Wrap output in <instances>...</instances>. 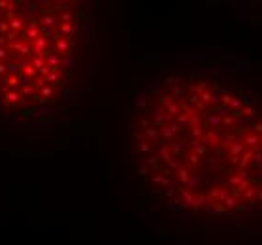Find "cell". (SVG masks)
<instances>
[{"label":"cell","instance_id":"cell-5","mask_svg":"<svg viewBox=\"0 0 262 245\" xmlns=\"http://www.w3.org/2000/svg\"><path fill=\"white\" fill-rule=\"evenodd\" d=\"M8 74H9V78H17V75L21 74V68H19L15 62H12V64H8Z\"/></svg>","mask_w":262,"mask_h":245},{"label":"cell","instance_id":"cell-23","mask_svg":"<svg viewBox=\"0 0 262 245\" xmlns=\"http://www.w3.org/2000/svg\"><path fill=\"white\" fill-rule=\"evenodd\" d=\"M0 19H2V13H0Z\"/></svg>","mask_w":262,"mask_h":245},{"label":"cell","instance_id":"cell-1","mask_svg":"<svg viewBox=\"0 0 262 245\" xmlns=\"http://www.w3.org/2000/svg\"><path fill=\"white\" fill-rule=\"evenodd\" d=\"M12 49H13V51H19L21 55H30L32 45H28V43H25V42H13V43H12Z\"/></svg>","mask_w":262,"mask_h":245},{"label":"cell","instance_id":"cell-10","mask_svg":"<svg viewBox=\"0 0 262 245\" xmlns=\"http://www.w3.org/2000/svg\"><path fill=\"white\" fill-rule=\"evenodd\" d=\"M44 25H45V28H47V27H53V25H55V19L51 17V15H45V17H44Z\"/></svg>","mask_w":262,"mask_h":245},{"label":"cell","instance_id":"cell-11","mask_svg":"<svg viewBox=\"0 0 262 245\" xmlns=\"http://www.w3.org/2000/svg\"><path fill=\"white\" fill-rule=\"evenodd\" d=\"M62 32H68V34H74V27L68 23H62Z\"/></svg>","mask_w":262,"mask_h":245},{"label":"cell","instance_id":"cell-6","mask_svg":"<svg viewBox=\"0 0 262 245\" xmlns=\"http://www.w3.org/2000/svg\"><path fill=\"white\" fill-rule=\"evenodd\" d=\"M32 66H34V68H38V72H40L42 68H45V60H44L42 57H36V59L32 60Z\"/></svg>","mask_w":262,"mask_h":245},{"label":"cell","instance_id":"cell-18","mask_svg":"<svg viewBox=\"0 0 262 245\" xmlns=\"http://www.w3.org/2000/svg\"><path fill=\"white\" fill-rule=\"evenodd\" d=\"M42 94H44V96H49V94H51V89H49V87H44V89H42Z\"/></svg>","mask_w":262,"mask_h":245},{"label":"cell","instance_id":"cell-16","mask_svg":"<svg viewBox=\"0 0 262 245\" xmlns=\"http://www.w3.org/2000/svg\"><path fill=\"white\" fill-rule=\"evenodd\" d=\"M8 72V64H4V62H0V75H4Z\"/></svg>","mask_w":262,"mask_h":245},{"label":"cell","instance_id":"cell-3","mask_svg":"<svg viewBox=\"0 0 262 245\" xmlns=\"http://www.w3.org/2000/svg\"><path fill=\"white\" fill-rule=\"evenodd\" d=\"M25 38H27V40H38V38H40L38 27H28L27 32H25Z\"/></svg>","mask_w":262,"mask_h":245},{"label":"cell","instance_id":"cell-8","mask_svg":"<svg viewBox=\"0 0 262 245\" xmlns=\"http://www.w3.org/2000/svg\"><path fill=\"white\" fill-rule=\"evenodd\" d=\"M6 32H9V25L6 21H0V36H4Z\"/></svg>","mask_w":262,"mask_h":245},{"label":"cell","instance_id":"cell-2","mask_svg":"<svg viewBox=\"0 0 262 245\" xmlns=\"http://www.w3.org/2000/svg\"><path fill=\"white\" fill-rule=\"evenodd\" d=\"M4 98H6L12 106H17V102H21V94H19L17 91H9V93L4 96Z\"/></svg>","mask_w":262,"mask_h":245},{"label":"cell","instance_id":"cell-9","mask_svg":"<svg viewBox=\"0 0 262 245\" xmlns=\"http://www.w3.org/2000/svg\"><path fill=\"white\" fill-rule=\"evenodd\" d=\"M32 78H27V75H23V78H19V87H28Z\"/></svg>","mask_w":262,"mask_h":245},{"label":"cell","instance_id":"cell-4","mask_svg":"<svg viewBox=\"0 0 262 245\" xmlns=\"http://www.w3.org/2000/svg\"><path fill=\"white\" fill-rule=\"evenodd\" d=\"M23 25H25V21L21 17H13L12 21H9V30H15V32H17V30L23 28Z\"/></svg>","mask_w":262,"mask_h":245},{"label":"cell","instance_id":"cell-20","mask_svg":"<svg viewBox=\"0 0 262 245\" xmlns=\"http://www.w3.org/2000/svg\"><path fill=\"white\" fill-rule=\"evenodd\" d=\"M6 42H8L6 36H0V47H4V45H6Z\"/></svg>","mask_w":262,"mask_h":245},{"label":"cell","instance_id":"cell-22","mask_svg":"<svg viewBox=\"0 0 262 245\" xmlns=\"http://www.w3.org/2000/svg\"><path fill=\"white\" fill-rule=\"evenodd\" d=\"M34 113V109H27V111H23V115H32Z\"/></svg>","mask_w":262,"mask_h":245},{"label":"cell","instance_id":"cell-17","mask_svg":"<svg viewBox=\"0 0 262 245\" xmlns=\"http://www.w3.org/2000/svg\"><path fill=\"white\" fill-rule=\"evenodd\" d=\"M23 94H25V96H30V94H32V87H25V89H23Z\"/></svg>","mask_w":262,"mask_h":245},{"label":"cell","instance_id":"cell-13","mask_svg":"<svg viewBox=\"0 0 262 245\" xmlns=\"http://www.w3.org/2000/svg\"><path fill=\"white\" fill-rule=\"evenodd\" d=\"M15 36H17V32H15V30H9V32L6 34V40H8V42H15Z\"/></svg>","mask_w":262,"mask_h":245},{"label":"cell","instance_id":"cell-14","mask_svg":"<svg viewBox=\"0 0 262 245\" xmlns=\"http://www.w3.org/2000/svg\"><path fill=\"white\" fill-rule=\"evenodd\" d=\"M8 85H9V87L19 85V78H8Z\"/></svg>","mask_w":262,"mask_h":245},{"label":"cell","instance_id":"cell-7","mask_svg":"<svg viewBox=\"0 0 262 245\" xmlns=\"http://www.w3.org/2000/svg\"><path fill=\"white\" fill-rule=\"evenodd\" d=\"M23 74L27 75V78H34V75H36V68H34L32 64H28L27 68H23Z\"/></svg>","mask_w":262,"mask_h":245},{"label":"cell","instance_id":"cell-19","mask_svg":"<svg viewBox=\"0 0 262 245\" xmlns=\"http://www.w3.org/2000/svg\"><path fill=\"white\" fill-rule=\"evenodd\" d=\"M9 6V2H6V0H0V9H4V8H8Z\"/></svg>","mask_w":262,"mask_h":245},{"label":"cell","instance_id":"cell-12","mask_svg":"<svg viewBox=\"0 0 262 245\" xmlns=\"http://www.w3.org/2000/svg\"><path fill=\"white\" fill-rule=\"evenodd\" d=\"M66 47H68V43H66L64 40H59V42H57V49L59 51H66Z\"/></svg>","mask_w":262,"mask_h":245},{"label":"cell","instance_id":"cell-15","mask_svg":"<svg viewBox=\"0 0 262 245\" xmlns=\"http://www.w3.org/2000/svg\"><path fill=\"white\" fill-rule=\"evenodd\" d=\"M4 59H8V51L4 47H0V60H4Z\"/></svg>","mask_w":262,"mask_h":245},{"label":"cell","instance_id":"cell-21","mask_svg":"<svg viewBox=\"0 0 262 245\" xmlns=\"http://www.w3.org/2000/svg\"><path fill=\"white\" fill-rule=\"evenodd\" d=\"M55 79H57V74H49L47 75V81H55Z\"/></svg>","mask_w":262,"mask_h":245}]
</instances>
